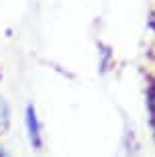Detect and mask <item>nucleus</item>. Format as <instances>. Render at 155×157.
<instances>
[{"mask_svg": "<svg viewBox=\"0 0 155 157\" xmlns=\"http://www.w3.org/2000/svg\"><path fill=\"white\" fill-rule=\"evenodd\" d=\"M0 82H2V74H0Z\"/></svg>", "mask_w": 155, "mask_h": 157, "instance_id": "20e7f679", "label": "nucleus"}, {"mask_svg": "<svg viewBox=\"0 0 155 157\" xmlns=\"http://www.w3.org/2000/svg\"><path fill=\"white\" fill-rule=\"evenodd\" d=\"M153 84H155V80H153Z\"/></svg>", "mask_w": 155, "mask_h": 157, "instance_id": "39448f33", "label": "nucleus"}, {"mask_svg": "<svg viewBox=\"0 0 155 157\" xmlns=\"http://www.w3.org/2000/svg\"><path fill=\"white\" fill-rule=\"evenodd\" d=\"M25 128H27V137L33 149L39 151L43 147V135H41V121L37 117V108L33 104H27L25 108Z\"/></svg>", "mask_w": 155, "mask_h": 157, "instance_id": "f257e3e1", "label": "nucleus"}, {"mask_svg": "<svg viewBox=\"0 0 155 157\" xmlns=\"http://www.w3.org/2000/svg\"><path fill=\"white\" fill-rule=\"evenodd\" d=\"M149 27L153 29V33H155V12L151 14V21H149Z\"/></svg>", "mask_w": 155, "mask_h": 157, "instance_id": "f03ea898", "label": "nucleus"}, {"mask_svg": "<svg viewBox=\"0 0 155 157\" xmlns=\"http://www.w3.org/2000/svg\"><path fill=\"white\" fill-rule=\"evenodd\" d=\"M0 157H8V155H6V151L2 149V145H0Z\"/></svg>", "mask_w": 155, "mask_h": 157, "instance_id": "7ed1b4c3", "label": "nucleus"}]
</instances>
